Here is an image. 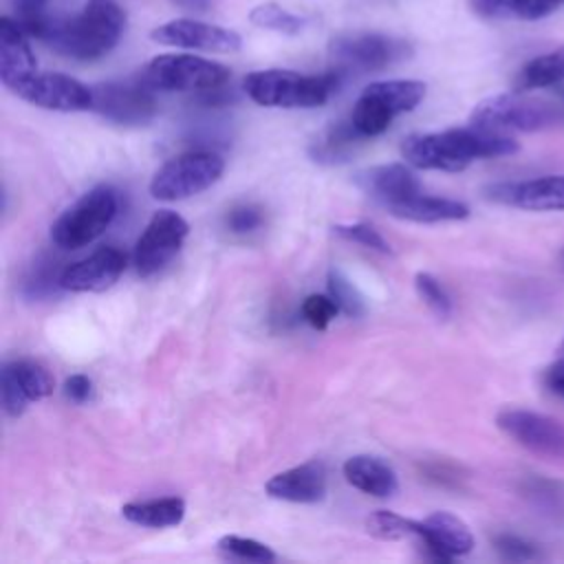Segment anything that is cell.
<instances>
[{"label": "cell", "mask_w": 564, "mask_h": 564, "mask_svg": "<svg viewBox=\"0 0 564 564\" xmlns=\"http://www.w3.org/2000/svg\"><path fill=\"white\" fill-rule=\"evenodd\" d=\"M29 37L42 40L55 53L95 62L108 55L121 40L126 29V11L117 0H88L84 9L70 18H33L20 22Z\"/></svg>", "instance_id": "6da1fadb"}, {"label": "cell", "mask_w": 564, "mask_h": 564, "mask_svg": "<svg viewBox=\"0 0 564 564\" xmlns=\"http://www.w3.org/2000/svg\"><path fill=\"white\" fill-rule=\"evenodd\" d=\"M518 141L509 134L489 132L476 126L449 128L430 134H410L401 143V156L416 170L460 172L478 159L507 156L518 152Z\"/></svg>", "instance_id": "7a4b0ae2"}, {"label": "cell", "mask_w": 564, "mask_h": 564, "mask_svg": "<svg viewBox=\"0 0 564 564\" xmlns=\"http://www.w3.org/2000/svg\"><path fill=\"white\" fill-rule=\"evenodd\" d=\"M564 121V99L531 97L524 90L491 95L476 104L469 123L489 132H535Z\"/></svg>", "instance_id": "3957f363"}, {"label": "cell", "mask_w": 564, "mask_h": 564, "mask_svg": "<svg viewBox=\"0 0 564 564\" xmlns=\"http://www.w3.org/2000/svg\"><path fill=\"white\" fill-rule=\"evenodd\" d=\"M339 73L304 75L286 68L253 70L242 86L251 101L267 108H317L328 101L339 84Z\"/></svg>", "instance_id": "277c9868"}, {"label": "cell", "mask_w": 564, "mask_h": 564, "mask_svg": "<svg viewBox=\"0 0 564 564\" xmlns=\"http://www.w3.org/2000/svg\"><path fill=\"white\" fill-rule=\"evenodd\" d=\"M139 77L152 90L216 93L229 82L231 73L227 66L192 53H165L152 57Z\"/></svg>", "instance_id": "5b68a950"}, {"label": "cell", "mask_w": 564, "mask_h": 564, "mask_svg": "<svg viewBox=\"0 0 564 564\" xmlns=\"http://www.w3.org/2000/svg\"><path fill=\"white\" fill-rule=\"evenodd\" d=\"M119 209L117 192L108 185L93 187L51 225V240L59 249H82L97 240L115 220Z\"/></svg>", "instance_id": "8992f818"}, {"label": "cell", "mask_w": 564, "mask_h": 564, "mask_svg": "<svg viewBox=\"0 0 564 564\" xmlns=\"http://www.w3.org/2000/svg\"><path fill=\"white\" fill-rule=\"evenodd\" d=\"M225 172V161L207 150L178 154L163 163L152 181L150 194L156 200H185L209 189Z\"/></svg>", "instance_id": "52a82bcc"}, {"label": "cell", "mask_w": 564, "mask_h": 564, "mask_svg": "<svg viewBox=\"0 0 564 564\" xmlns=\"http://www.w3.org/2000/svg\"><path fill=\"white\" fill-rule=\"evenodd\" d=\"M412 55L405 40L383 33H344L330 42V59L339 75L377 73Z\"/></svg>", "instance_id": "ba28073f"}, {"label": "cell", "mask_w": 564, "mask_h": 564, "mask_svg": "<svg viewBox=\"0 0 564 564\" xmlns=\"http://www.w3.org/2000/svg\"><path fill=\"white\" fill-rule=\"evenodd\" d=\"M189 234L187 220L172 212V209H159L137 238L132 262L141 278H150L159 273L183 247L185 238Z\"/></svg>", "instance_id": "9c48e42d"}, {"label": "cell", "mask_w": 564, "mask_h": 564, "mask_svg": "<svg viewBox=\"0 0 564 564\" xmlns=\"http://www.w3.org/2000/svg\"><path fill=\"white\" fill-rule=\"evenodd\" d=\"M20 99L57 112L93 110V88L64 73H40L35 70L11 88Z\"/></svg>", "instance_id": "30bf717a"}, {"label": "cell", "mask_w": 564, "mask_h": 564, "mask_svg": "<svg viewBox=\"0 0 564 564\" xmlns=\"http://www.w3.org/2000/svg\"><path fill=\"white\" fill-rule=\"evenodd\" d=\"M93 88V110L121 126H141L156 112L154 90L139 77L137 82H106Z\"/></svg>", "instance_id": "8fae6325"}, {"label": "cell", "mask_w": 564, "mask_h": 564, "mask_svg": "<svg viewBox=\"0 0 564 564\" xmlns=\"http://www.w3.org/2000/svg\"><path fill=\"white\" fill-rule=\"evenodd\" d=\"M498 427L518 445L546 458H564V423L531 410H502Z\"/></svg>", "instance_id": "7c38bea8"}, {"label": "cell", "mask_w": 564, "mask_h": 564, "mask_svg": "<svg viewBox=\"0 0 564 564\" xmlns=\"http://www.w3.org/2000/svg\"><path fill=\"white\" fill-rule=\"evenodd\" d=\"M150 37L156 44L207 53H236L242 46V37L236 31L192 18H176L163 22L152 29Z\"/></svg>", "instance_id": "4fadbf2b"}, {"label": "cell", "mask_w": 564, "mask_h": 564, "mask_svg": "<svg viewBox=\"0 0 564 564\" xmlns=\"http://www.w3.org/2000/svg\"><path fill=\"white\" fill-rule=\"evenodd\" d=\"M55 381L51 372L35 359H11L2 368L0 392L2 410L9 416H20L29 403L53 394Z\"/></svg>", "instance_id": "5bb4252c"}, {"label": "cell", "mask_w": 564, "mask_h": 564, "mask_svg": "<svg viewBox=\"0 0 564 564\" xmlns=\"http://www.w3.org/2000/svg\"><path fill=\"white\" fill-rule=\"evenodd\" d=\"M416 540L425 555L436 562H452L474 549L469 527L449 511H434L425 520H419Z\"/></svg>", "instance_id": "9a60e30c"}, {"label": "cell", "mask_w": 564, "mask_h": 564, "mask_svg": "<svg viewBox=\"0 0 564 564\" xmlns=\"http://www.w3.org/2000/svg\"><path fill=\"white\" fill-rule=\"evenodd\" d=\"M487 198L529 212H564V174L496 183L487 187Z\"/></svg>", "instance_id": "2e32d148"}, {"label": "cell", "mask_w": 564, "mask_h": 564, "mask_svg": "<svg viewBox=\"0 0 564 564\" xmlns=\"http://www.w3.org/2000/svg\"><path fill=\"white\" fill-rule=\"evenodd\" d=\"M126 271V253L117 247H101L88 258L68 264L59 273V286L75 293L110 289Z\"/></svg>", "instance_id": "e0dca14e"}, {"label": "cell", "mask_w": 564, "mask_h": 564, "mask_svg": "<svg viewBox=\"0 0 564 564\" xmlns=\"http://www.w3.org/2000/svg\"><path fill=\"white\" fill-rule=\"evenodd\" d=\"M355 183L372 200L390 209L392 205L408 200L421 192V183L405 163H383L361 170Z\"/></svg>", "instance_id": "ac0fdd59"}, {"label": "cell", "mask_w": 564, "mask_h": 564, "mask_svg": "<svg viewBox=\"0 0 564 564\" xmlns=\"http://www.w3.org/2000/svg\"><path fill=\"white\" fill-rule=\"evenodd\" d=\"M264 491L284 502L313 505L326 496V467L317 460H308L271 476Z\"/></svg>", "instance_id": "d6986e66"}, {"label": "cell", "mask_w": 564, "mask_h": 564, "mask_svg": "<svg viewBox=\"0 0 564 564\" xmlns=\"http://www.w3.org/2000/svg\"><path fill=\"white\" fill-rule=\"evenodd\" d=\"M37 70L35 55L29 44V33L18 20L0 18V79L11 90L15 84Z\"/></svg>", "instance_id": "ffe728a7"}, {"label": "cell", "mask_w": 564, "mask_h": 564, "mask_svg": "<svg viewBox=\"0 0 564 564\" xmlns=\"http://www.w3.org/2000/svg\"><path fill=\"white\" fill-rule=\"evenodd\" d=\"M341 471H344V478L355 489H359L364 494H370L375 498H390L399 489V480H397L394 469L388 463H383L381 458L370 456V454L350 456L344 463Z\"/></svg>", "instance_id": "44dd1931"}, {"label": "cell", "mask_w": 564, "mask_h": 564, "mask_svg": "<svg viewBox=\"0 0 564 564\" xmlns=\"http://www.w3.org/2000/svg\"><path fill=\"white\" fill-rule=\"evenodd\" d=\"M392 216L412 220V223H443V220H465L469 216V207L460 200L427 196L419 192L416 196L401 200L388 209Z\"/></svg>", "instance_id": "7402d4cb"}, {"label": "cell", "mask_w": 564, "mask_h": 564, "mask_svg": "<svg viewBox=\"0 0 564 564\" xmlns=\"http://www.w3.org/2000/svg\"><path fill=\"white\" fill-rule=\"evenodd\" d=\"M564 0H469V9L485 20H542L557 11Z\"/></svg>", "instance_id": "603a6c76"}, {"label": "cell", "mask_w": 564, "mask_h": 564, "mask_svg": "<svg viewBox=\"0 0 564 564\" xmlns=\"http://www.w3.org/2000/svg\"><path fill=\"white\" fill-rule=\"evenodd\" d=\"M121 516L128 522L139 524V527H148V529L176 527L185 516V502L176 496L128 502V505L121 507Z\"/></svg>", "instance_id": "cb8c5ba5"}, {"label": "cell", "mask_w": 564, "mask_h": 564, "mask_svg": "<svg viewBox=\"0 0 564 564\" xmlns=\"http://www.w3.org/2000/svg\"><path fill=\"white\" fill-rule=\"evenodd\" d=\"M564 84V46L529 59L516 75V90H538Z\"/></svg>", "instance_id": "d4e9b609"}, {"label": "cell", "mask_w": 564, "mask_h": 564, "mask_svg": "<svg viewBox=\"0 0 564 564\" xmlns=\"http://www.w3.org/2000/svg\"><path fill=\"white\" fill-rule=\"evenodd\" d=\"M366 139L361 137L355 126L348 123H337L330 126L328 130H324L311 145V156L317 163H326V165H335V163H344L348 161V156L355 152V145Z\"/></svg>", "instance_id": "484cf974"}, {"label": "cell", "mask_w": 564, "mask_h": 564, "mask_svg": "<svg viewBox=\"0 0 564 564\" xmlns=\"http://www.w3.org/2000/svg\"><path fill=\"white\" fill-rule=\"evenodd\" d=\"M364 90L381 99L394 115L414 110L425 97V84L419 79H383L368 84Z\"/></svg>", "instance_id": "4316f807"}, {"label": "cell", "mask_w": 564, "mask_h": 564, "mask_svg": "<svg viewBox=\"0 0 564 564\" xmlns=\"http://www.w3.org/2000/svg\"><path fill=\"white\" fill-rule=\"evenodd\" d=\"M394 117H397V115H394L381 99H377V97L370 95L368 90H361L359 99H357L355 106H352L350 123L355 126V130H357L361 137L370 139V137L383 134V132L390 128V123H392Z\"/></svg>", "instance_id": "83f0119b"}, {"label": "cell", "mask_w": 564, "mask_h": 564, "mask_svg": "<svg viewBox=\"0 0 564 564\" xmlns=\"http://www.w3.org/2000/svg\"><path fill=\"white\" fill-rule=\"evenodd\" d=\"M249 22L267 29V31H275V33H284V35H297L306 29L308 20L300 13H293L275 2H264L251 9L249 13Z\"/></svg>", "instance_id": "f1b7e54d"}, {"label": "cell", "mask_w": 564, "mask_h": 564, "mask_svg": "<svg viewBox=\"0 0 564 564\" xmlns=\"http://www.w3.org/2000/svg\"><path fill=\"white\" fill-rule=\"evenodd\" d=\"M368 533L381 540H405V538H416L419 535V520L403 518L392 511H375L366 520Z\"/></svg>", "instance_id": "f546056e"}, {"label": "cell", "mask_w": 564, "mask_h": 564, "mask_svg": "<svg viewBox=\"0 0 564 564\" xmlns=\"http://www.w3.org/2000/svg\"><path fill=\"white\" fill-rule=\"evenodd\" d=\"M218 549L236 560H247V562H273L275 553L251 538H240V535H225L218 540Z\"/></svg>", "instance_id": "4dcf8cb0"}, {"label": "cell", "mask_w": 564, "mask_h": 564, "mask_svg": "<svg viewBox=\"0 0 564 564\" xmlns=\"http://www.w3.org/2000/svg\"><path fill=\"white\" fill-rule=\"evenodd\" d=\"M414 286L419 297L438 315V317H447L452 313V297L445 291V286L432 275V273H416L414 275Z\"/></svg>", "instance_id": "1f68e13d"}, {"label": "cell", "mask_w": 564, "mask_h": 564, "mask_svg": "<svg viewBox=\"0 0 564 564\" xmlns=\"http://www.w3.org/2000/svg\"><path fill=\"white\" fill-rule=\"evenodd\" d=\"M302 317L315 328V330H326L328 324L335 319V315L339 313L337 302L330 295H319V293H311L304 297L302 302Z\"/></svg>", "instance_id": "d6a6232c"}, {"label": "cell", "mask_w": 564, "mask_h": 564, "mask_svg": "<svg viewBox=\"0 0 564 564\" xmlns=\"http://www.w3.org/2000/svg\"><path fill=\"white\" fill-rule=\"evenodd\" d=\"M337 236H341L344 240H350V242H357L361 247H368L372 251H379V253H392L388 240L370 225V223H350V225H335L333 227Z\"/></svg>", "instance_id": "836d02e7"}, {"label": "cell", "mask_w": 564, "mask_h": 564, "mask_svg": "<svg viewBox=\"0 0 564 564\" xmlns=\"http://www.w3.org/2000/svg\"><path fill=\"white\" fill-rule=\"evenodd\" d=\"M328 295L337 302L339 311L348 313V315H361L364 313V300L357 293V289L352 286L350 280H346L339 271H330L328 273Z\"/></svg>", "instance_id": "e575fe53"}, {"label": "cell", "mask_w": 564, "mask_h": 564, "mask_svg": "<svg viewBox=\"0 0 564 564\" xmlns=\"http://www.w3.org/2000/svg\"><path fill=\"white\" fill-rule=\"evenodd\" d=\"M494 546L505 560H511V562H527V560L540 557V551L531 542H527L524 538H518L513 533L496 535Z\"/></svg>", "instance_id": "d590c367"}, {"label": "cell", "mask_w": 564, "mask_h": 564, "mask_svg": "<svg viewBox=\"0 0 564 564\" xmlns=\"http://www.w3.org/2000/svg\"><path fill=\"white\" fill-rule=\"evenodd\" d=\"M264 216L262 209L256 205H238L234 209H229L225 223L229 227V231L234 234H251L262 225Z\"/></svg>", "instance_id": "8d00e7d4"}, {"label": "cell", "mask_w": 564, "mask_h": 564, "mask_svg": "<svg viewBox=\"0 0 564 564\" xmlns=\"http://www.w3.org/2000/svg\"><path fill=\"white\" fill-rule=\"evenodd\" d=\"M527 494L540 502H546L551 507H562L564 505V485L553 482V480H529Z\"/></svg>", "instance_id": "74e56055"}, {"label": "cell", "mask_w": 564, "mask_h": 564, "mask_svg": "<svg viewBox=\"0 0 564 564\" xmlns=\"http://www.w3.org/2000/svg\"><path fill=\"white\" fill-rule=\"evenodd\" d=\"M64 394L66 399H70L73 403H86L93 394V383L86 375H70L64 381Z\"/></svg>", "instance_id": "f35d334b"}, {"label": "cell", "mask_w": 564, "mask_h": 564, "mask_svg": "<svg viewBox=\"0 0 564 564\" xmlns=\"http://www.w3.org/2000/svg\"><path fill=\"white\" fill-rule=\"evenodd\" d=\"M11 2H13V9L18 11V22H26L44 15V7L48 0H11Z\"/></svg>", "instance_id": "ab89813d"}, {"label": "cell", "mask_w": 564, "mask_h": 564, "mask_svg": "<svg viewBox=\"0 0 564 564\" xmlns=\"http://www.w3.org/2000/svg\"><path fill=\"white\" fill-rule=\"evenodd\" d=\"M544 383L564 399V359L557 357V361L553 366L546 368L544 372Z\"/></svg>", "instance_id": "60d3db41"}, {"label": "cell", "mask_w": 564, "mask_h": 564, "mask_svg": "<svg viewBox=\"0 0 564 564\" xmlns=\"http://www.w3.org/2000/svg\"><path fill=\"white\" fill-rule=\"evenodd\" d=\"M170 2L185 9V11H207L212 0H170Z\"/></svg>", "instance_id": "b9f144b4"}, {"label": "cell", "mask_w": 564, "mask_h": 564, "mask_svg": "<svg viewBox=\"0 0 564 564\" xmlns=\"http://www.w3.org/2000/svg\"><path fill=\"white\" fill-rule=\"evenodd\" d=\"M557 352H560V357H562V359H564V341H562V344H560V350H557Z\"/></svg>", "instance_id": "7bdbcfd3"}]
</instances>
